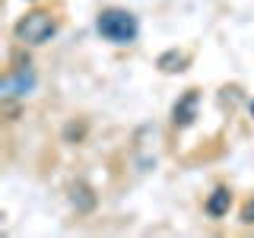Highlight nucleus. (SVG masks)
<instances>
[{"label": "nucleus", "mask_w": 254, "mask_h": 238, "mask_svg": "<svg viewBox=\"0 0 254 238\" xmlns=\"http://www.w3.org/2000/svg\"><path fill=\"white\" fill-rule=\"evenodd\" d=\"M32 83H35V79H32V73L19 70L16 76H10V79L3 83V92H6V95H16V86H19V95H26V92L32 89Z\"/></svg>", "instance_id": "6"}, {"label": "nucleus", "mask_w": 254, "mask_h": 238, "mask_svg": "<svg viewBox=\"0 0 254 238\" xmlns=\"http://www.w3.org/2000/svg\"><path fill=\"white\" fill-rule=\"evenodd\" d=\"M181 63H185V54H178V51H169V54H162V58H159V67H162L165 73H175V70H185Z\"/></svg>", "instance_id": "7"}, {"label": "nucleus", "mask_w": 254, "mask_h": 238, "mask_svg": "<svg viewBox=\"0 0 254 238\" xmlns=\"http://www.w3.org/2000/svg\"><path fill=\"white\" fill-rule=\"evenodd\" d=\"M242 222H245V226H254V197L242 206Z\"/></svg>", "instance_id": "8"}, {"label": "nucleus", "mask_w": 254, "mask_h": 238, "mask_svg": "<svg viewBox=\"0 0 254 238\" xmlns=\"http://www.w3.org/2000/svg\"><path fill=\"white\" fill-rule=\"evenodd\" d=\"M70 203L76 206V213H89L95 206V194L89 184H83V181H76L73 187H70Z\"/></svg>", "instance_id": "3"}, {"label": "nucleus", "mask_w": 254, "mask_h": 238, "mask_svg": "<svg viewBox=\"0 0 254 238\" xmlns=\"http://www.w3.org/2000/svg\"><path fill=\"white\" fill-rule=\"evenodd\" d=\"M194 115H197V92L190 89V92H185V99L175 105V124L185 127V124L194 121Z\"/></svg>", "instance_id": "4"}, {"label": "nucleus", "mask_w": 254, "mask_h": 238, "mask_svg": "<svg viewBox=\"0 0 254 238\" xmlns=\"http://www.w3.org/2000/svg\"><path fill=\"white\" fill-rule=\"evenodd\" d=\"M229 206H232V194H229L226 187H219V190H213L210 197H206V213H210L213 219H219V216H226L229 213Z\"/></svg>", "instance_id": "5"}, {"label": "nucleus", "mask_w": 254, "mask_h": 238, "mask_svg": "<svg viewBox=\"0 0 254 238\" xmlns=\"http://www.w3.org/2000/svg\"><path fill=\"white\" fill-rule=\"evenodd\" d=\"M95 29H99L102 38H108V42H115V45H130L133 38H137V19H133V13L118 10V6L99 13Z\"/></svg>", "instance_id": "1"}, {"label": "nucleus", "mask_w": 254, "mask_h": 238, "mask_svg": "<svg viewBox=\"0 0 254 238\" xmlns=\"http://www.w3.org/2000/svg\"><path fill=\"white\" fill-rule=\"evenodd\" d=\"M58 32V22L48 10H32L16 22V38L26 45H45L51 42V35Z\"/></svg>", "instance_id": "2"}]
</instances>
